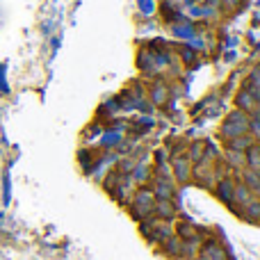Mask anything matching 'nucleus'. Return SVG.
<instances>
[{"label":"nucleus","mask_w":260,"mask_h":260,"mask_svg":"<svg viewBox=\"0 0 260 260\" xmlns=\"http://www.w3.org/2000/svg\"><path fill=\"white\" fill-rule=\"evenodd\" d=\"M128 203H130V215H133L135 219H151L153 217L155 197H153V192L148 187H142V189H137V192H133Z\"/></svg>","instance_id":"obj_1"},{"label":"nucleus","mask_w":260,"mask_h":260,"mask_svg":"<svg viewBox=\"0 0 260 260\" xmlns=\"http://www.w3.org/2000/svg\"><path fill=\"white\" fill-rule=\"evenodd\" d=\"M249 133V114L242 112V110H235L226 117V121L221 123L219 128V135L221 139H233V137H240V135H247Z\"/></svg>","instance_id":"obj_2"},{"label":"nucleus","mask_w":260,"mask_h":260,"mask_svg":"<svg viewBox=\"0 0 260 260\" xmlns=\"http://www.w3.org/2000/svg\"><path fill=\"white\" fill-rule=\"evenodd\" d=\"M169 171H171L174 183L183 185V183H189V180H192V162H189V157L185 155V153L169 157Z\"/></svg>","instance_id":"obj_3"},{"label":"nucleus","mask_w":260,"mask_h":260,"mask_svg":"<svg viewBox=\"0 0 260 260\" xmlns=\"http://www.w3.org/2000/svg\"><path fill=\"white\" fill-rule=\"evenodd\" d=\"M192 180L197 185H201V187L212 189L215 187V183H217L215 162L212 160H201V162H197V165H192Z\"/></svg>","instance_id":"obj_4"},{"label":"nucleus","mask_w":260,"mask_h":260,"mask_svg":"<svg viewBox=\"0 0 260 260\" xmlns=\"http://www.w3.org/2000/svg\"><path fill=\"white\" fill-rule=\"evenodd\" d=\"M235 183H238V178H235L233 174L226 176V178L217 180L215 187H212V192H215V197L219 199L224 206H231L233 203V189H235Z\"/></svg>","instance_id":"obj_5"},{"label":"nucleus","mask_w":260,"mask_h":260,"mask_svg":"<svg viewBox=\"0 0 260 260\" xmlns=\"http://www.w3.org/2000/svg\"><path fill=\"white\" fill-rule=\"evenodd\" d=\"M253 199V189L251 187H247L244 183H235V189H233V203H231V208H233L235 212L240 210V208L244 206V203H249Z\"/></svg>","instance_id":"obj_6"},{"label":"nucleus","mask_w":260,"mask_h":260,"mask_svg":"<svg viewBox=\"0 0 260 260\" xmlns=\"http://www.w3.org/2000/svg\"><path fill=\"white\" fill-rule=\"evenodd\" d=\"M153 217L162 221H171L176 217V206L174 201H160L155 199V206H153Z\"/></svg>","instance_id":"obj_7"},{"label":"nucleus","mask_w":260,"mask_h":260,"mask_svg":"<svg viewBox=\"0 0 260 260\" xmlns=\"http://www.w3.org/2000/svg\"><path fill=\"white\" fill-rule=\"evenodd\" d=\"M238 215L242 217V219H247V221H253V224H258V221H260V199L253 197L249 203H244V206L238 210Z\"/></svg>","instance_id":"obj_8"},{"label":"nucleus","mask_w":260,"mask_h":260,"mask_svg":"<svg viewBox=\"0 0 260 260\" xmlns=\"http://www.w3.org/2000/svg\"><path fill=\"white\" fill-rule=\"evenodd\" d=\"M206 148H208L206 139H197V142L187 144V148H185V155L189 157V162H192V165H197V162H201L203 157H206Z\"/></svg>","instance_id":"obj_9"},{"label":"nucleus","mask_w":260,"mask_h":260,"mask_svg":"<svg viewBox=\"0 0 260 260\" xmlns=\"http://www.w3.org/2000/svg\"><path fill=\"white\" fill-rule=\"evenodd\" d=\"M226 151H240V153H244L249 146L253 144V137L251 135H240V137H233V139H226Z\"/></svg>","instance_id":"obj_10"},{"label":"nucleus","mask_w":260,"mask_h":260,"mask_svg":"<svg viewBox=\"0 0 260 260\" xmlns=\"http://www.w3.org/2000/svg\"><path fill=\"white\" fill-rule=\"evenodd\" d=\"M201 253H203V258H201V260H226L224 249H221L217 242L201 244Z\"/></svg>","instance_id":"obj_11"},{"label":"nucleus","mask_w":260,"mask_h":260,"mask_svg":"<svg viewBox=\"0 0 260 260\" xmlns=\"http://www.w3.org/2000/svg\"><path fill=\"white\" fill-rule=\"evenodd\" d=\"M151 176H153V169H148V167L142 165V162H137L135 169L130 171V178H133L137 185H146L148 180H151Z\"/></svg>","instance_id":"obj_12"},{"label":"nucleus","mask_w":260,"mask_h":260,"mask_svg":"<svg viewBox=\"0 0 260 260\" xmlns=\"http://www.w3.org/2000/svg\"><path fill=\"white\" fill-rule=\"evenodd\" d=\"M244 162H247V167L260 171V144L258 142H253L251 146L244 151Z\"/></svg>","instance_id":"obj_13"},{"label":"nucleus","mask_w":260,"mask_h":260,"mask_svg":"<svg viewBox=\"0 0 260 260\" xmlns=\"http://www.w3.org/2000/svg\"><path fill=\"white\" fill-rule=\"evenodd\" d=\"M167 99H169V87H167L165 82H155V85L151 87V101L155 105H165Z\"/></svg>","instance_id":"obj_14"},{"label":"nucleus","mask_w":260,"mask_h":260,"mask_svg":"<svg viewBox=\"0 0 260 260\" xmlns=\"http://www.w3.org/2000/svg\"><path fill=\"white\" fill-rule=\"evenodd\" d=\"M176 233H178L180 240H189V238H199V229L194 224H189V221H180L178 226H176Z\"/></svg>","instance_id":"obj_15"},{"label":"nucleus","mask_w":260,"mask_h":260,"mask_svg":"<svg viewBox=\"0 0 260 260\" xmlns=\"http://www.w3.org/2000/svg\"><path fill=\"white\" fill-rule=\"evenodd\" d=\"M249 135L253 137V142L260 144V114L258 112L249 114Z\"/></svg>","instance_id":"obj_16"},{"label":"nucleus","mask_w":260,"mask_h":260,"mask_svg":"<svg viewBox=\"0 0 260 260\" xmlns=\"http://www.w3.org/2000/svg\"><path fill=\"white\" fill-rule=\"evenodd\" d=\"M249 85L256 87V89H260V67H256L251 71V76H249Z\"/></svg>","instance_id":"obj_17"},{"label":"nucleus","mask_w":260,"mask_h":260,"mask_svg":"<svg viewBox=\"0 0 260 260\" xmlns=\"http://www.w3.org/2000/svg\"><path fill=\"white\" fill-rule=\"evenodd\" d=\"M153 157H155V165L157 167H165L167 165V157H169V155H167L165 151H155V155H153Z\"/></svg>","instance_id":"obj_18"},{"label":"nucleus","mask_w":260,"mask_h":260,"mask_svg":"<svg viewBox=\"0 0 260 260\" xmlns=\"http://www.w3.org/2000/svg\"><path fill=\"white\" fill-rule=\"evenodd\" d=\"M219 3L224 5V7H229V9H235V7H238L240 0H219Z\"/></svg>","instance_id":"obj_19"},{"label":"nucleus","mask_w":260,"mask_h":260,"mask_svg":"<svg viewBox=\"0 0 260 260\" xmlns=\"http://www.w3.org/2000/svg\"><path fill=\"white\" fill-rule=\"evenodd\" d=\"M253 197H256V199H260V183L256 185V187H253Z\"/></svg>","instance_id":"obj_20"}]
</instances>
